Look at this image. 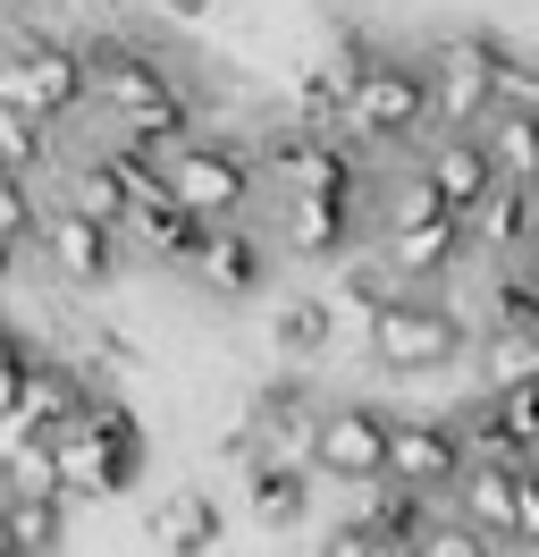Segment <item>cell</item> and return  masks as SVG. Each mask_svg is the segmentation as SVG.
<instances>
[{"label": "cell", "instance_id": "cell-12", "mask_svg": "<svg viewBox=\"0 0 539 557\" xmlns=\"http://www.w3.org/2000/svg\"><path fill=\"white\" fill-rule=\"evenodd\" d=\"M321 414H329V397L303 381V372H278V381H262L253 397H245V422L262 431L270 456H312V431H321Z\"/></svg>", "mask_w": 539, "mask_h": 557}, {"label": "cell", "instance_id": "cell-22", "mask_svg": "<svg viewBox=\"0 0 539 557\" xmlns=\"http://www.w3.org/2000/svg\"><path fill=\"white\" fill-rule=\"evenodd\" d=\"M93 397H101V381L76 363V355L42 347V363H34V381H26V414L42 422V431H76V422L93 414Z\"/></svg>", "mask_w": 539, "mask_h": 557}, {"label": "cell", "instance_id": "cell-20", "mask_svg": "<svg viewBox=\"0 0 539 557\" xmlns=\"http://www.w3.org/2000/svg\"><path fill=\"white\" fill-rule=\"evenodd\" d=\"M270 355H278L287 372L337 355V305L321 296V287H296V296H278V305H270Z\"/></svg>", "mask_w": 539, "mask_h": 557}, {"label": "cell", "instance_id": "cell-21", "mask_svg": "<svg viewBox=\"0 0 539 557\" xmlns=\"http://www.w3.org/2000/svg\"><path fill=\"white\" fill-rule=\"evenodd\" d=\"M472 253L480 262H531L539 253V186H498L472 211Z\"/></svg>", "mask_w": 539, "mask_h": 557}, {"label": "cell", "instance_id": "cell-17", "mask_svg": "<svg viewBox=\"0 0 539 557\" xmlns=\"http://www.w3.org/2000/svg\"><path fill=\"white\" fill-rule=\"evenodd\" d=\"M143 532H152V549H161V557H211V549H220V532H228V507H220V490L177 482L161 507H152Z\"/></svg>", "mask_w": 539, "mask_h": 557}, {"label": "cell", "instance_id": "cell-29", "mask_svg": "<svg viewBox=\"0 0 539 557\" xmlns=\"http://www.w3.org/2000/svg\"><path fill=\"white\" fill-rule=\"evenodd\" d=\"M42 347L51 338H34V330H17V321L0 313V414L26 406V381H34V363H42Z\"/></svg>", "mask_w": 539, "mask_h": 557}, {"label": "cell", "instance_id": "cell-23", "mask_svg": "<svg viewBox=\"0 0 539 557\" xmlns=\"http://www.w3.org/2000/svg\"><path fill=\"white\" fill-rule=\"evenodd\" d=\"M505 388H539V330L489 321L472 338V397H505Z\"/></svg>", "mask_w": 539, "mask_h": 557}, {"label": "cell", "instance_id": "cell-13", "mask_svg": "<svg viewBox=\"0 0 539 557\" xmlns=\"http://www.w3.org/2000/svg\"><path fill=\"white\" fill-rule=\"evenodd\" d=\"M0 490H9V498H67L60 431H42L26 406H17V414H0Z\"/></svg>", "mask_w": 539, "mask_h": 557}, {"label": "cell", "instance_id": "cell-16", "mask_svg": "<svg viewBox=\"0 0 539 557\" xmlns=\"http://www.w3.org/2000/svg\"><path fill=\"white\" fill-rule=\"evenodd\" d=\"M202 296H220V305H245V296H262L270 287V237L253 220H236V228H211V253H202L195 271Z\"/></svg>", "mask_w": 539, "mask_h": 557}, {"label": "cell", "instance_id": "cell-7", "mask_svg": "<svg viewBox=\"0 0 539 557\" xmlns=\"http://www.w3.org/2000/svg\"><path fill=\"white\" fill-rule=\"evenodd\" d=\"M143 456H152V440H143L135 406L110 397V388L93 397V414L76 422V431H60V473H67V498H76V507L127 498L135 473H143Z\"/></svg>", "mask_w": 539, "mask_h": 557}, {"label": "cell", "instance_id": "cell-18", "mask_svg": "<svg viewBox=\"0 0 539 557\" xmlns=\"http://www.w3.org/2000/svg\"><path fill=\"white\" fill-rule=\"evenodd\" d=\"M422 170H430V186L447 195V211H464V220L505 186L498 152H489L480 136H430V144H422Z\"/></svg>", "mask_w": 539, "mask_h": 557}, {"label": "cell", "instance_id": "cell-4", "mask_svg": "<svg viewBox=\"0 0 539 557\" xmlns=\"http://www.w3.org/2000/svg\"><path fill=\"white\" fill-rule=\"evenodd\" d=\"M438 136V85H430V51H379L363 76V94L346 110V144L363 152L371 170L379 161H404Z\"/></svg>", "mask_w": 539, "mask_h": 557}, {"label": "cell", "instance_id": "cell-32", "mask_svg": "<svg viewBox=\"0 0 539 557\" xmlns=\"http://www.w3.org/2000/svg\"><path fill=\"white\" fill-rule=\"evenodd\" d=\"M523 549H539V456L523 465Z\"/></svg>", "mask_w": 539, "mask_h": 557}, {"label": "cell", "instance_id": "cell-35", "mask_svg": "<svg viewBox=\"0 0 539 557\" xmlns=\"http://www.w3.org/2000/svg\"><path fill=\"white\" fill-rule=\"evenodd\" d=\"M85 9H101V17H110V9H118V0H85Z\"/></svg>", "mask_w": 539, "mask_h": 557}, {"label": "cell", "instance_id": "cell-9", "mask_svg": "<svg viewBox=\"0 0 539 557\" xmlns=\"http://www.w3.org/2000/svg\"><path fill=\"white\" fill-rule=\"evenodd\" d=\"M472 473V448H464V422L447 406H404L397 414V448H388V482L422 490L438 507H455V490Z\"/></svg>", "mask_w": 539, "mask_h": 557}, {"label": "cell", "instance_id": "cell-2", "mask_svg": "<svg viewBox=\"0 0 539 557\" xmlns=\"http://www.w3.org/2000/svg\"><path fill=\"white\" fill-rule=\"evenodd\" d=\"M472 338H480V321H472L447 287H413V296H397V305H379V313L363 321L371 372H388V381H404V388L472 372Z\"/></svg>", "mask_w": 539, "mask_h": 557}, {"label": "cell", "instance_id": "cell-33", "mask_svg": "<svg viewBox=\"0 0 539 557\" xmlns=\"http://www.w3.org/2000/svg\"><path fill=\"white\" fill-rule=\"evenodd\" d=\"M168 17H177V26H211V17H220V0H161Z\"/></svg>", "mask_w": 539, "mask_h": 557}, {"label": "cell", "instance_id": "cell-34", "mask_svg": "<svg viewBox=\"0 0 539 557\" xmlns=\"http://www.w3.org/2000/svg\"><path fill=\"white\" fill-rule=\"evenodd\" d=\"M17 262H26V253H17V245H0V287L17 278Z\"/></svg>", "mask_w": 539, "mask_h": 557}, {"label": "cell", "instance_id": "cell-28", "mask_svg": "<svg viewBox=\"0 0 539 557\" xmlns=\"http://www.w3.org/2000/svg\"><path fill=\"white\" fill-rule=\"evenodd\" d=\"M60 127L51 119H34V110H17V102H0V170H26V177H42L51 161H60Z\"/></svg>", "mask_w": 539, "mask_h": 557}, {"label": "cell", "instance_id": "cell-30", "mask_svg": "<svg viewBox=\"0 0 539 557\" xmlns=\"http://www.w3.org/2000/svg\"><path fill=\"white\" fill-rule=\"evenodd\" d=\"M413 557H498V541H489V532H472V523L447 507V516H438L430 532L413 541Z\"/></svg>", "mask_w": 539, "mask_h": 557}, {"label": "cell", "instance_id": "cell-5", "mask_svg": "<svg viewBox=\"0 0 539 557\" xmlns=\"http://www.w3.org/2000/svg\"><path fill=\"white\" fill-rule=\"evenodd\" d=\"M143 152H152V144H143ZM152 161H161L168 195L195 211V220H211V228H236L270 186L253 136H220V127H202V136H186V144H161Z\"/></svg>", "mask_w": 539, "mask_h": 557}, {"label": "cell", "instance_id": "cell-8", "mask_svg": "<svg viewBox=\"0 0 539 557\" xmlns=\"http://www.w3.org/2000/svg\"><path fill=\"white\" fill-rule=\"evenodd\" d=\"M388 448H397V414L388 406H371V397H329V414L312 431V473L337 490H371L388 482Z\"/></svg>", "mask_w": 539, "mask_h": 557}, {"label": "cell", "instance_id": "cell-27", "mask_svg": "<svg viewBox=\"0 0 539 557\" xmlns=\"http://www.w3.org/2000/svg\"><path fill=\"white\" fill-rule=\"evenodd\" d=\"M42 220H51V195H42V177L0 170V245L34 253V245H42Z\"/></svg>", "mask_w": 539, "mask_h": 557}, {"label": "cell", "instance_id": "cell-11", "mask_svg": "<svg viewBox=\"0 0 539 557\" xmlns=\"http://www.w3.org/2000/svg\"><path fill=\"white\" fill-rule=\"evenodd\" d=\"M270 245L287 262H354L371 245V211L363 195H278V220H270Z\"/></svg>", "mask_w": 539, "mask_h": 557}, {"label": "cell", "instance_id": "cell-10", "mask_svg": "<svg viewBox=\"0 0 539 557\" xmlns=\"http://www.w3.org/2000/svg\"><path fill=\"white\" fill-rule=\"evenodd\" d=\"M34 262H42V278H51L60 296H101L110 278L127 271V228H101V220H85V211L51 203Z\"/></svg>", "mask_w": 539, "mask_h": 557}, {"label": "cell", "instance_id": "cell-3", "mask_svg": "<svg viewBox=\"0 0 539 557\" xmlns=\"http://www.w3.org/2000/svg\"><path fill=\"white\" fill-rule=\"evenodd\" d=\"M0 102L34 110V119H93V51L67 42L60 26H42V9H17L0 26Z\"/></svg>", "mask_w": 539, "mask_h": 557}, {"label": "cell", "instance_id": "cell-36", "mask_svg": "<svg viewBox=\"0 0 539 557\" xmlns=\"http://www.w3.org/2000/svg\"><path fill=\"white\" fill-rule=\"evenodd\" d=\"M531 271H539V253H531Z\"/></svg>", "mask_w": 539, "mask_h": 557}, {"label": "cell", "instance_id": "cell-15", "mask_svg": "<svg viewBox=\"0 0 539 557\" xmlns=\"http://www.w3.org/2000/svg\"><path fill=\"white\" fill-rule=\"evenodd\" d=\"M312 498H321V473L303 465V456H262V465H245V516L262 523V532H296L312 516Z\"/></svg>", "mask_w": 539, "mask_h": 557}, {"label": "cell", "instance_id": "cell-24", "mask_svg": "<svg viewBox=\"0 0 539 557\" xmlns=\"http://www.w3.org/2000/svg\"><path fill=\"white\" fill-rule=\"evenodd\" d=\"M354 523L379 532L397 557H413V541L438 523V498H422V490H404V482H371V490H354Z\"/></svg>", "mask_w": 539, "mask_h": 557}, {"label": "cell", "instance_id": "cell-26", "mask_svg": "<svg viewBox=\"0 0 539 557\" xmlns=\"http://www.w3.org/2000/svg\"><path fill=\"white\" fill-rule=\"evenodd\" d=\"M480 144L498 152V177L505 186H539V110H498Z\"/></svg>", "mask_w": 539, "mask_h": 557}, {"label": "cell", "instance_id": "cell-31", "mask_svg": "<svg viewBox=\"0 0 539 557\" xmlns=\"http://www.w3.org/2000/svg\"><path fill=\"white\" fill-rule=\"evenodd\" d=\"M312 557H397V549H388L379 532H363V523L346 516L337 532H321V549H312Z\"/></svg>", "mask_w": 539, "mask_h": 557}, {"label": "cell", "instance_id": "cell-14", "mask_svg": "<svg viewBox=\"0 0 539 557\" xmlns=\"http://www.w3.org/2000/svg\"><path fill=\"white\" fill-rule=\"evenodd\" d=\"M51 203H67V211H85V220H101V228H127L135 220V186H127V161H118V144L101 136L93 152H76L60 170V195Z\"/></svg>", "mask_w": 539, "mask_h": 557}, {"label": "cell", "instance_id": "cell-6", "mask_svg": "<svg viewBox=\"0 0 539 557\" xmlns=\"http://www.w3.org/2000/svg\"><path fill=\"white\" fill-rule=\"evenodd\" d=\"M523 69V51L498 26H455L430 42V85H438V136H480L505 110V85Z\"/></svg>", "mask_w": 539, "mask_h": 557}, {"label": "cell", "instance_id": "cell-19", "mask_svg": "<svg viewBox=\"0 0 539 557\" xmlns=\"http://www.w3.org/2000/svg\"><path fill=\"white\" fill-rule=\"evenodd\" d=\"M455 516L489 532L498 549H523V465H472L455 490Z\"/></svg>", "mask_w": 539, "mask_h": 557}, {"label": "cell", "instance_id": "cell-25", "mask_svg": "<svg viewBox=\"0 0 539 557\" xmlns=\"http://www.w3.org/2000/svg\"><path fill=\"white\" fill-rule=\"evenodd\" d=\"M67 507L76 498H0V523H9L17 557H60L67 549Z\"/></svg>", "mask_w": 539, "mask_h": 557}, {"label": "cell", "instance_id": "cell-1", "mask_svg": "<svg viewBox=\"0 0 539 557\" xmlns=\"http://www.w3.org/2000/svg\"><path fill=\"white\" fill-rule=\"evenodd\" d=\"M93 119L127 144H186L202 136V85L186 76V60H168L152 35H127V26H101L93 42Z\"/></svg>", "mask_w": 539, "mask_h": 557}]
</instances>
